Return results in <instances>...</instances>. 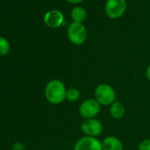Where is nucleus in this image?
I'll return each mask as SVG.
<instances>
[{"instance_id": "obj_5", "label": "nucleus", "mask_w": 150, "mask_h": 150, "mask_svg": "<svg viewBox=\"0 0 150 150\" xmlns=\"http://www.w3.org/2000/svg\"><path fill=\"white\" fill-rule=\"evenodd\" d=\"M126 10L125 0H107L105 3V13L112 20L121 18Z\"/></svg>"}, {"instance_id": "obj_16", "label": "nucleus", "mask_w": 150, "mask_h": 150, "mask_svg": "<svg viewBox=\"0 0 150 150\" xmlns=\"http://www.w3.org/2000/svg\"><path fill=\"white\" fill-rule=\"evenodd\" d=\"M66 1L71 5H77V4H80V3H82L84 0H66Z\"/></svg>"}, {"instance_id": "obj_12", "label": "nucleus", "mask_w": 150, "mask_h": 150, "mask_svg": "<svg viewBox=\"0 0 150 150\" xmlns=\"http://www.w3.org/2000/svg\"><path fill=\"white\" fill-rule=\"evenodd\" d=\"M81 98V92L76 88H67L66 91V101L69 103H76Z\"/></svg>"}, {"instance_id": "obj_10", "label": "nucleus", "mask_w": 150, "mask_h": 150, "mask_svg": "<svg viewBox=\"0 0 150 150\" xmlns=\"http://www.w3.org/2000/svg\"><path fill=\"white\" fill-rule=\"evenodd\" d=\"M110 115L113 119H121L124 117L125 114V105L119 102V101H116L114 102L110 106V110H109Z\"/></svg>"}, {"instance_id": "obj_4", "label": "nucleus", "mask_w": 150, "mask_h": 150, "mask_svg": "<svg viewBox=\"0 0 150 150\" xmlns=\"http://www.w3.org/2000/svg\"><path fill=\"white\" fill-rule=\"evenodd\" d=\"M101 107L95 98H88L81 102L78 111L83 119L96 118L101 111Z\"/></svg>"}, {"instance_id": "obj_9", "label": "nucleus", "mask_w": 150, "mask_h": 150, "mask_svg": "<svg viewBox=\"0 0 150 150\" xmlns=\"http://www.w3.org/2000/svg\"><path fill=\"white\" fill-rule=\"evenodd\" d=\"M103 150H124L122 141L116 136L109 135L102 140Z\"/></svg>"}, {"instance_id": "obj_11", "label": "nucleus", "mask_w": 150, "mask_h": 150, "mask_svg": "<svg viewBox=\"0 0 150 150\" xmlns=\"http://www.w3.org/2000/svg\"><path fill=\"white\" fill-rule=\"evenodd\" d=\"M71 17L73 22L82 23L87 18V12L83 7L76 6L71 10Z\"/></svg>"}, {"instance_id": "obj_15", "label": "nucleus", "mask_w": 150, "mask_h": 150, "mask_svg": "<svg viewBox=\"0 0 150 150\" xmlns=\"http://www.w3.org/2000/svg\"><path fill=\"white\" fill-rule=\"evenodd\" d=\"M26 147L23 143L21 142H15L13 145V150H25Z\"/></svg>"}, {"instance_id": "obj_17", "label": "nucleus", "mask_w": 150, "mask_h": 150, "mask_svg": "<svg viewBox=\"0 0 150 150\" xmlns=\"http://www.w3.org/2000/svg\"><path fill=\"white\" fill-rule=\"evenodd\" d=\"M146 78L148 81H150V64L146 69Z\"/></svg>"}, {"instance_id": "obj_14", "label": "nucleus", "mask_w": 150, "mask_h": 150, "mask_svg": "<svg viewBox=\"0 0 150 150\" xmlns=\"http://www.w3.org/2000/svg\"><path fill=\"white\" fill-rule=\"evenodd\" d=\"M138 150H150V139H142L138 145Z\"/></svg>"}, {"instance_id": "obj_7", "label": "nucleus", "mask_w": 150, "mask_h": 150, "mask_svg": "<svg viewBox=\"0 0 150 150\" xmlns=\"http://www.w3.org/2000/svg\"><path fill=\"white\" fill-rule=\"evenodd\" d=\"M73 150H103L102 141L98 138L83 136L76 141Z\"/></svg>"}, {"instance_id": "obj_13", "label": "nucleus", "mask_w": 150, "mask_h": 150, "mask_svg": "<svg viewBox=\"0 0 150 150\" xmlns=\"http://www.w3.org/2000/svg\"><path fill=\"white\" fill-rule=\"evenodd\" d=\"M11 50V45L8 40L0 35V56H6Z\"/></svg>"}, {"instance_id": "obj_1", "label": "nucleus", "mask_w": 150, "mask_h": 150, "mask_svg": "<svg viewBox=\"0 0 150 150\" xmlns=\"http://www.w3.org/2000/svg\"><path fill=\"white\" fill-rule=\"evenodd\" d=\"M66 91L65 85L61 81L55 79L47 83L44 89V96L50 103L57 105L66 101Z\"/></svg>"}, {"instance_id": "obj_3", "label": "nucleus", "mask_w": 150, "mask_h": 150, "mask_svg": "<svg viewBox=\"0 0 150 150\" xmlns=\"http://www.w3.org/2000/svg\"><path fill=\"white\" fill-rule=\"evenodd\" d=\"M67 36L69 41L74 45H82L88 38V31L83 23L72 22L67 28Z\"/></svg>"}, {"instance_id": "obj_6", "label": "nucleus", "mask_w": 150, "mask_h": 150, "mask_svg": "<svg viewBox=\"0 0 150 150\" xmlns=\"http://www.w3.org/2000/svg\"><path fill=\"white\" fill-rule=\"evenodd\" d=\"M81 129L85 136L97 138L102 134L103 131V123L96 117L90 119H84L81 123Z\"/></svg>"}, {"instance_id": "obj_8", "label": "nucleus", "mask_w": 150, "mask_h": 150, "mask_svg": "<svg viewBox=\"0 0 150 150\" xmlns=\"http://www.w3.org/2000/svg\"><path fill=\"white\" fill-rule=\"evenodd\" d=\"M43 21L48 28H58L63 25V23L64 21V17L61 11L53 9V10L48 11L44 14Z\"/></svg>"}, {"instance_id": "obj_2", "label": "nucleus", "mask_w": 150, "mask_h": 150, "mask_svg": "<svg viewBox=\"0 0 150 150\" xmlns=\"http://www.w3.org/2000/svg\"><path fill=\"white\" fill-rule=\"evenodd\" d=\"M94 98L101 106H110L117 101V95L112 86L107 83H101L95 89Z\"/></svg>"}]
</instances>
